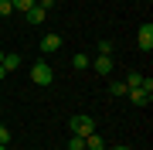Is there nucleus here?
<instances>
[{"label":"nucleus","instance_id":"nucleus-19","mask_svg":"<svg viewBox=\"0 0 153 150\" xmlns=\"http://www.w3.org/2000/svg\"><path fill=\"white\" fill-rule=\"evenodd\" d=\"M116 150H133V147H129V143H119V147H116Z\"/></svg>","mask_w":153,"mask_h":150},{"label":"nucleus","instance_id":"nucleus-7","mask_svg":"<svg viewBox=\"0 0 153 150\" xmlns=\"http://www.w3.org/2000/svg\"><path fill=\"white\" fill-rule=\"evenodd\" d=\"M44 17H48V14H44V10H41V7H38V4H34V7H31V10H27V14H24V21H27V24H44Z\"/></svg>","mask_w":153,"mask_h":150},{"label":"nucleus","instance_id":"nucleus-11","mask_svg":"<svg viewBox=\"0 0 153 150\" xmlns=\"http://www.w3.org/2000/svg\"><path fill=\"white\" fill-rule=\"evenodd\" d=\"M71 68H78V72H85V68H88V55H82V51H78V55L71 58Z\"/></svg>","mask_w":153,"mask_h":150},{"label":"nucleus","instance_id":"nucleus-12","mask_svg":"<svg viewBox=\"0 0 153 150\" xmlns=\"http://www.w3.org/2000/svg\"><path fill=\"white\" fill-rule=\"evenodd\" d=\"M109 89H112V96H126V92H129V85H126L123 78H116V82L109 85Z\"/></svg>","mask_w":153,"mask_h":150},{"label":"nucleus","instance_id":"nucleus-14","mask_svg":"<svg viewBox=\"0 0 153 150\" xmlns=\"http://www.w3.org/2000/svg\"><path fill=\"white\" fill-rule=\"evenodd\" d=\"M68 150H85V137H75V133H71V140H68Z\"/></svg>","mask_w":153,"mask_h":150},{"label":"nucleus","instance_id":"nucleus-6","mask_svg":"<svg viewBox=\"0 0 153 150\" xmlns=\"http://www.w3.org/2000/svg\"><path fill=\"white\" fill-rule=\"evenodd\" d=\"M58 48H61V34H44L41 51H48V55H51V51H58Z\"/></svg>","mask_w":153,"mask_h":150},{"label":"nucleus","instance_id":"nucleus-22","mask_svg":"<svg viewBox=\"0 0 153 150\" xmlns=\"http://www.w3.org/2000/svg\"><path fill=\"white\" fill-rule=\"evenodd\" d=\"M0 150H7V147H4V143H0Z\"/></svg>","mask_w":153,"mask_h":150},{"label":"nucleus","instance_id":"nucleus-17","mask_svg":"<svg viewBox=\"0 0 153 150\" xmlns=\"http://www.w3.org/2000/svg\"><path fill=\"white\" fill-rule=\"evenodd\" d=\"M7 14H14V4L10 0H0V17H7Z\"/></svg>","mask_w":153,"mask_h":150},{"label":"nucleus","instance_id":"nucleus-16","mask_svg":"<svg viewBox=\"0 0 153 150\" xmlns=\"http://www.w3.org/2000/svg\"><path fill=\"white\" fill-rule=\"evenodd\" d=\"M38 7L48 14V10H55V7H58V0H38Z\"/></svg>","mask_w":153,"mask_h":150},{"label":"nucleus","instance_id":"nucleus-13","mask_svg":"<svg viewBox=\"0 0 153 150\" xmlns=\"http://www.w3.org/2000/svg\"><path fill=\"white\" fill-rule=\"evenodd\" d=\"M123 82H126V85H129V89H136V85L143 82V75H140V72H129V75H126V78H123Z\"/></svg>","mask_w":153,"mask_h":150},{"label":"nucleus","instance_id":"nucleus-9","mask_svg":"<svg viewBox=\"0 0 153 150\" xmlns=\"http://www.w3.org/2000/svg\"><path fill=\"white\" fill-rule=\"evenodd\" d=\"M126 96H129V102H136V106H143V102H150V96L143 92L140 85H136V89H129V92H126Z\"/></svg>","mask_w":153,"mask_h":150},{"label":"nucleus","instance_id":"nucleus-20","mask_svg":"<svg viewBox=\"0 0 153 150\" xmlns=\"http://www.w3.org/2000/svg\"><path fill=\"white\" fill-rule=\"evenodd\" d=\"M4 75H7V68H4V65H0V78H4Z\"/></svg>","mask_w":153,"mask_h":150},{"label":"nucleus","instance_id":"nucleus-4","mask_svg":"<svg viewBox=\"0 0 153 150\" xmlns=\"http://www.w3.org/2000/svg\"><path fill=\"white\" fill-rule=\"evenodd\" d=\"M92 72H99V75H109V72H112V55H99V58L92 61Z\"/></svg>","mask_w":153,"mask_h":150},{"label":"nucleus","instance_id":"nucleus-15","mask_svg":"<svg viewBox=\"0 0 153 150\" xmlns=\"http://www.w3.org/2000/svg\"><path fill=\"white\" fill-rule=\"evenodd\" d=\"M112 51H116L112 41H99V55H112Z\"/></svg>","mask_w":153,"mask_h":150},{"label":"nucleus","instance_id":"nucleus-5","mask_svg":"<svg viewBox=\"0 0 153 150\" xmlns=\"http://www.w3.org/2000/svg\"><path fill=\"white\" fill-rule=\"evenodd\" d=\"M0 65H4L7 75H10V72H17V68H21V55H17V51H4V61H0Z\"/></svg>","mask_w":153,"mask_h":150},{"label":"nucleus","instance_id":"nucleus-18","mask_svg":"<svg viewBox=\"0 0 153 150\" xmlns=\"http://www.w3.org/2000/svg\"><path fill=\"white\" fill-rule=\"evenodd\" d=\"M0 143H4V147H7V143H10V130H7V126H4V123H0Z\"/></svg>","mask_w":153,"mask_h":150},{"label":"nucleus","instance_id":"nucleus-1","mask_svg":"<svg viewBox=\"0 0 153 150\" xmlns=\"http://www.w3.org/2000/svg\"><path fill=\"white\" fill-rule=\"evenodd\" d=\"M68 130H71L75 137H88V133H95V123H92L88 113H75V116L68 119Z\"/></svg>","mask_w":153,"mask_h":150},{"label":"nucleus","instance_id":"nucleus-3","mask_svg":"<svg viewBox=\"0 0 153 150\" xmlns=\"http://www.w3.org/2000/svg\"><path fill=\"white\" fill-rule=\"evenodd\" d=\"M136 41H140V48H143V51H153V24H150V21L136 31Z\"/></svg>","mask_w":153,"mask_h":150},{"label":"nucleus","instance_id":"nucleus-2","mask_svg":"<svg viewBox=\"0 0 153 150\" xmlns=\"http://www.w3.org/2000/svg\"><path fill=\"white\" fill-rule=\"evenodd\" d=\"M31 78H34V85H51L55 82V72H51L48 61H38V65L31 68Z\"/></svg>","mask_w":153,"mask_h":150},{"label":"nucleus","instance_id":"nucleus-23","mask_svg":"<svg viewBox=\"0 0 153 150\" xmlns=\"http://www.w3.org/2000/svg\"><path fill=\"white\" fill-rule=\"evenodd\" d=\"M0 116H4V113H0Z\"/></svg>","mask_w":153,"mask_h":150},{"label":"nucleus","instance_id":"nucleus-8","mask_svg":"<svg viewBox=\"0 0 153 150\" xmlns=\"http://www.w3.org/2000/svg\"><path fill=\"white\" fill-rule=\"evenodd\" d=\"M85 150H105V140L99 137V133H88L85 137Z\"/></svg>","mask_w":153,"mask_h":150},{"label":"nucleus","instance_id":"nucleus-10","mask_svg":"<svg viewBox=\"0 0 153 150\" xmlns=\"http://www.w3.org/2000/svg\"><path fill=\"white\" fill-rule=\"evenodd\" d=\"M10 4H14V10H17V14H27L31 7L38 4V0H10Z\"/></svg>","mask_w":153,"mask_h":150},{"label":"nucleus","instance_id":"nucleus-21","mask_svg":"<svg viewBox=\"0 0 153 150\" xmlns=\"http://www.w3.org/2000/svg\"><path fill=\"white\" fill-rule=\"evenodd\" d=\"M0 61H4V51H0Z\"/></svg>","mask_w":153,"mask_h":150}]
</instances>
